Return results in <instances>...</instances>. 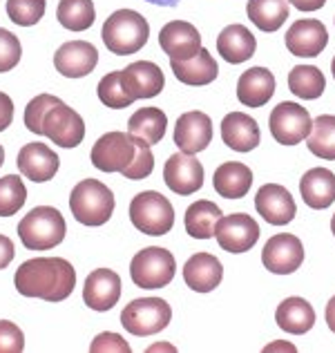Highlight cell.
Instances as JSON below:
<instances>
[{"label": "cell", "mask_w": 335, "mask_h": 353, "mask_svg": "<svg viewBox=\"0 0 335 353\" xmlns=\"http://www.w3.org/2000/svg\"><path fill=\"white\" fill-rule=\"evenodd\" d=\"M25 125L30 132L45 134L52 139L54 145L61 148H77L85 139L83 117L52 94H39L27 103Z\"/></svg>", "instance_id": "1"}, {"label": "cell", "mask_w": 335, "mask_h": 353, "mask_svg": "<svg viewBox=\"0 0 335 353\" xmlns=\"http://www.w3.org/2000/svg\"><path fill=\"white\" fill-rule=\"evenodd\" d=\"M16 291L25 297H39L45 302H63L77 286V271L63 257L27 259L14 275Z\"/></svg>", "instance_id": "2"}, {"label": "cell", "mask_w": 335, "mask_h": 353, "mask_svg": "<svg viewBox=\"0 0 335 353\" xmlns=\"http://www.w3.org/2000/svg\"><path fill=\"white\" fill-rule=\"evenodd\" d=\"M101 39L112 54L130 57L141 50L150 39V25L134 9H119L108 16L103 30H101Z\"/></svg>", "instance_id": "3"}, {"label": "cell", "mask_w": 335, "mask_h": 353, "mask_svg": "<svg viewBox=\"0 0 335 353\" xmlns=\"http://www.w3.org/2000/svg\"><path fill=\"white\" fill-rule=\"evenodd\" d=\"M70 210L83 226H103L114 212V192L103 181H79L70 194Z\"/></svg>", "instance_id": "4"}, {"label": "cell", "mask_w": 335, "mask_h": 353, "mask_svg": "<svg viewBox=\"0 0 335 353\" xmlns=\"http://www.w3.org/2000/svg\"><path fill=\"white\" fill-rule=\"evenodd\" d=\"M65 233V219L52 206H36L18 224V237L27 250H50L61 244Z\"/></svg>", "instance_id": "5"}, {"label": "cell", "mask_w": 335, "mask_h": 353, "mask_svg": "<svg viewBox=\"0 0 335 353\" xmlns=\"http://www.w3.org/2000/svg\"><path fill=\"white\" fill-rule=\"evenodd\" d=\"M130 221L143 235L161 237L174 226V208L168 197L156 190L139 192L130 203Z\"/></svg>", "instance_id": "6"}, {"label": "cell", "mask_w": 335, "mask_h": 353, "mask_svg": "<svg viewBox=\"0 0 335 353\" xmlns=\"http://www.w3.org/2000/svg\"><path fill=\"white\" fill-rule=\"evenodd\" d=\"M176 262L170 250L150 246L143 248L141 253H136L130 262V277L139 289L156 291L163 289L174 280Z\"/></svg>", "instance_id": "7"}, {"label": "cell", "mask_w": 335, "mask_h": 353, "mask_svg": "<svg viewBox=\"0 0 335 353\" xmlns=\"http://www.w3.org/2000/svg\"><path fill=\"white\" fill-rule=\"evenodd\" d=\"M170 320L172 309L161 297H139L121 313V324L132 336H154V333L163 331Z\"/></svg>", "instance_id": "8"}, {"label": "cell", "mask_w": 335, "mask_h": 353, "mask_svg": "<svg viewBox=\"0 0 335 353\" xmlns=\"http://www.w3.org/2000/svg\"><path fill=\"white\" fill-rule=\"evenodd\" d=\"M268 123H271V134L277 143L297 145L309 137L313 119L309 114V110L302 108L300 103L284 101V103H279L271 112Z\"/></svg>", "instance_id": "9"}, {"label": "cell", "mask_w": 335, "mask_h": 353, "mask_svg": "<svg viewBox=\"0 0 335 353\" xmlns=\"http://www.w3.org/2000/svg\"><path fill=\"white\" fill-rule=\"evenodd\" d=\"M136 154L134 137L125 132H108L92 148V163L101 172H123Z\"/></svg>", "instance_id": "10"}, {"label": "cell", "mask_w": 335, "mask_h": 353, "mask_svg": "<svg viewBox=\"0 0 335 353\" xmlns=\"http://www.w3.org/2000/svg\"><path fill=\"white\" fill-rule=\"evenodd\" d=\"M215 237L226 253L239 255L257 244L259 226L253 217L246 215V212H235V215H228V217L221 215L215 224Z\"/></svg>", "instance_id": "11"}, {"label": "cell", "mask_w": 335, "mask_h": 353, "mask_svg": "<svg viewBox=\"0 0 335 353\" xmlns=\"http://www.w3.org/2000/svg\"><path fill=\"white\" fill-rule=\"evenodd\" d=\"M262 262L275 275H291L304 264V246L300 237L279 233L266 241Z\"/></svg>", "instance_id": "12"}, {"label": "cell", "mask_w": 335, "mask_h": 353, "mask_svg": "<svg viewBox=\"0 0 335 353\" xmlns=\"http://www.w3.org/2000/svg\"><path fill=\"white\" fill-rule=\"evenodd\" d=\"M286 50L293 57L300 59H315L324 52L329 45V32L322 21L315 18H304V21H295L284 36Z\"/></svg>", "instance_id": "13"}, {"label": "cell", "mask_w": 335, "mask_h": 353, "mask_svg": "<svg viewBox=\"0 0 335 353\" xmlns=\"http://www.w3.org/2000/svg\"><path fill=\"white\" fill-rule=\"evenodd\" d=\"M163 179L172 192L188 197L203 185V165L192 154L176 152L163 165Z\"/></svg>", "instance_id": "14"}, {"label": "cell", "mask_w": 335, "mask_h": 353, "mask_svg": "<svg viewBox=\"0 0 335 353\" xmlns=\"http://www.w3.org/2000/svg\"><path fill=\"white\" fill-rule=\"evenodd\" d=\"M99 63V52L88 41L63 43L54 54V68L68 79H83L94 72Z\"/></svg>", "instance_id": "15"}, {"label": "cell", "mask_w": 335, "mask_h": 353, "mask_svg": "<svg viewBox=\"0 0 335 353\" xmlns=\"http://www.w3.org/2000/svg\"><path fill=\"white\" fill-rule=\"evenodd\" d=\"M255 208L273 226H286L295 217L297 206L293 194L279 183H266L255 194Z\"/></svg>", "instance_id": "16"}, {"label": "cell", "mask_w": 335, "mask_h": 353, "mask_svg": "<svg viewBox=\"0 0 335 353\" xmlns=\"http://www.w3.org/2000/svg\"><path fill=\"white\" fill-rule=\"evenodd\" d=\"M212 141V121L203 112H185L176 119L174 125V143L185 154H197L206 150Z\"/></svg>", "instance_id": "17"}, {"label": "cell", "mask_w": 335, "mask_h": 353, "mask_svg": "<svg viewBox=\"0 0 335 353\" xmlns=\"http://www.w3.org/2000/svg\"><path fill=\"white\" fill-rule=\"evenodd\" d=\"M121 81L132 101L136 99H152L165 85L163 70L152 61H136L121 70Z\"/></svg>", "instance_id": "18"}, {"label": "cell", "mask_w": 335, "mask_h": 353, "mask_svg": "<svg viewBox=\"0 0 335 353\" xmlns=\"http://www.w3.org/2000/svg\"><path fill=\"white\" fill-rule=\"evenodd\" d=\"M16 165L34 183H45L59 172V154L45 143H27L18 150Z\"/></svg>", "instance_id": "19"}, {"label": "cell", "mask_w": 335, "mask_h": 353, "mask_svg": "<svg viewBox=\"0 0 335 353\" xmlns=\"http://www.w3.org/2000/svg\"><path fill=\"white\" fill-rule=\"evenodd\" d=\"M159 45L170 61H183L201 50V34L197 32V27L185 21H170L161 27Z\"/></svg>", "instance_id": "20"}, {"label": "cell", "mask_w": 335, "mask_h": 353, "mask_svg": "<svg viewBox=\"0 0 335 353\" xmlns=\"http://www.w3.org/2000/svg\"><path fill=\"white\" fill-rule=\"evenodd\" d=\"M121 297V277L110 268L92 271L83 286V302L92 311H110Z\"/></svg>", "instance_id": "21"}, {"label": "cell", "mask_w": 335, "mask_h": 353, "mask_svg": "<svg viewBox=\"0 0 335 353\" xmlns=\"http://www.w3.org/2000/svg\"><path fill=\"white\" fill-rule=\"evenodd\" d=\"M259 125L253 117L244 112H230L221 121V141L226 143L230 150L237 152H250L259 145Z\"/></svg>", "instance_id": "22"}, {"label": "cell", "mask_w": 335, "mask_h": 353, "mask_svg": "<svg viewBox=\"0 0 335 353\" xmlns=\"http://www.w3.org/2000/svg\"><path fill=\"white\" fill-rule=\"evenodd\" d=\"M223 280V266L221 262L210 253H197L192 255L183 266V282L188 289L197 293H210L215 291Z\"/></svg>", "instance_id": "23"}, {"label": "cell", "mask_w": 335, "mask_h": 353, "mask_svg": "<svg viewBox=\"0 0 335 353\" xmlns=\"http://www.w3.org/2000/svg\"><path fill=\"white\" fill-rule=\"evenodd\" d=\"M275 94V77L266 68H250L237 81V99L246 108H262Z\"/></svg>", "instance_id": "24"}, {"label": "cell", "mask_w": 335, "mask_h": 353, "mask_svg": "<svg viewBox=\"0 0 335 353\" xmlns=\"http://www.w3.org/2000/svg\"><path fill=\"white\" fill-rule=\"evenodd\" d=\"M300 192L309 208H329L335 201V174L327 168H311L300 179Z\"/></svg>", "instance_id": "25"}, {"label": "cell", "mask_w": 335, "mask_h": 353, "mask_svg": "<svg viewBox=\"0 0 335 353\" xmlns=\"http://www.w3.org/2000/svg\"><path fill=\"white\" fill-rule=\"evenodd\" d=\"M255 50H257V39L244 25H228L217 36V52L226 63L232 65L244 63L248 59H253Z\"/></svg>", "instance_id": "26"}, {"label": "cell", "mask_w": 335, "mask_h": 353, "mask_svg": "<svg viewBox=\"0 0 335 353\" xmlns=\"http://www.w3.org/2000/svg\"><path fill=\"white\" fill-rule=\"evenodd\" d=\"M212 185L223 199H241L246 197L250 185H253V172L246 163L226 161L212 174Z\"/></svg>", "instance_id": "27"}, {"label": "cell", "mask_w": 335, "mask_h": 353, "mask_svg": "<svg viewBox=\"0 0 335 353\" xmlns=\"http://www.w3.org/2000/svg\"><path fill=\"white\" fill-rule=\"evenodd\" d=\"M170 68L174 72L176 81L185 83V85H208L217 79L219 68L215 59L210 57L208 50H199L194 57L183 59V61H170Z\"/></svg>", "instance_id": "28"}, {"label": "cell", "mask_w": 335, "mask_h": 353, "mask_svg": "<svg viewBox=\"0 0 335 353\" xmlns=\"http://www.w3.org/2000/svg\"><path fill=\"white\" fill-rule=\"evenodd\" d=\"M275 322L279 329L293 336H302V333L311 331L315 324V311L313 306L304 300V297H286V300L277 306Z\"/></svg>", "instance_id": "29"}, {"label": "cell", "mask_w": 335, "mask_h": 353, "mask_svg": "<svg viewBox=\"0 0 335 353\" xmlns=\"http://www.w3.org/2000/svg\"><path fill=\"white\" fill-rule=\"evenodd\" d=\"M165 128H168V117L159 108L136 110L128 121V134L134 139H141L148 145L159 143L165 134Z\"/></svg>", "instance_id": "30"}, {"label": "cell", "mask_w": 335, "mask_h": 353, "mask_svg": "<svg viewBox=\"0 0 335 353\" xmlns=\"http://www.w3.org/2000/svg\"><path fill=\"white\" fill-rule=\"evenodd\" d=\"M221 217V208L215 201L201 199L194 201L192 206L185 210V233L194 239H210L215 237V224Z\"/></svg>", "instance_id": "31"}, {"label": "cell", "mask_w": 335, "mask_h": 353, "mask_svg": "<svg viewBox=\"0 0 335 353\" xmlns=\"http://www.w3.org/2000/svg\"><path fill=\"white\" fill-rule=\"evenodd\" d=\"M246 14L262 32H277L288 21V0H248Z\"/></svg>", "instance_id": "32"}, {"label": "cell", "mask_w": 335, "mask_h": 353, "mask_svg": "<svg viewBox=\"0 0 335 353\" xmlns=\"http://www.w3.org/2000/svg\"><path fill=\"white\" fill-rule=\"evenodd\" d=\"M324 88H327V79H324L322 70L315 68V65H297L288 74V90L304 101L320 99Z\"/></svg>", "instance_id": "33"}, {"label": "cell", "mask_w": 335, "mask_h": 353, "mask_svg": "<svg viewBox=\"0 0 335 353\" xmlns=\"http://www.w3.org/2000/svg\"><path fill=\"white\" fill-rule=\"evenodd\" d=\"M59 23L70 32H85L97 21L94 3L92 0H61L56 9Z\"/></svg>", "instance_id": "34"}, {"label": "cell", "mask_w": 335, "mask_h": 353, "mask_svg": "<svg viewBox=\"0 0 335 353\" xmlns=\"http://www.w3.org/2000/svg\"><path fill=\"white\" fill-rule=\"evenodd\" d=\"M309 150L320 159L335 161V117L320 114L313 121L311 132L306 137Z\"/></svg>", "instance_id": "35"}, {"label": "cell", "mask_w": 335, "mask_h": 353, "mask_svg": "<svg viewBox=\"0 0 335 353\" xmlns=\"http://www.w3.org/2000/svg\"><path fill=\"white\" fill-rule=\"evenodd\" d=\"M27 188L18 174H7L0 179V217H12L25 206Z\"/></svg>", "instance_id": "36"}, {"label": "cell", "mask_w": 335, "mask_h": 353, "mask_svg": "<svg viewBox=\"0 0 335 353\" xmlns=\"http://www.w3.org/2000/svg\"><path fill=\"white\" fill-rule=\"evenodd\" d=\"M97 92H99L101 103L112 108V110H123V108L134 103L132 97H130L125 92V88H123V81H121V70L105 74V77L99 81Z\"/></svg>", "instance_id": "37"}, {"label": "cell", "mask_w": 335, "mask_h": 353, "mask_svg": "<svg viewBox=\"0 0 335 353\" xmlns=\"http://www.w3.org/2000/svg\"><path fill=\"white\" fill-rule=\"evenodd\" d=\"M45 0H7V16L16 25L32 27L45 16Z\"/></svg>", "instance_id": "38"}, {"label": "cell", "mask_w": 335, "mask_h": 353, "mask_svg": "<svg viewBox=\"0 0 335 353\" xmlns=\"http://www.w3.org/2000/svg\"><path fill=\"white\" fill-rule=\"evenodd\" d=\"M136 141V154H134V161L130 163V168H125L123 174L125 179H145V176H150L152 170H154V154L150 150V145L143 143L141 139H134Z\"/></svg>", "instance_id": "39"}, {"label": "cell", "mask_w": 335, "mask_h": 353, "mask_svg": "<svg viewBox=\"0 0 335 353\" xmlns=\"http://www.w3.org/2000/svg\"><path fill=\"white\" fill-rule=\"evenodd\" d=\"M23 57L21 41L16 39L12 32H7L0 27V74L14 70Z\"/></svg>", "instance_id": "40"}, {"label": "cell", "mask_w": 335, "mask_h": 353, "mask_svg": "<svg viewBox=\"0 0 335 353\" xmlns=\"http://www.w3.org/2000/svg\"><path fill=\"white\" fill-rule=\"evenodd\" d=\"M25 349V336L14 322L0 320V353H21Z\"/></svg>", "instance_id": "41"}, {"label": "cell", "mask_w": 335, "mask_h": 353, "mask_svg": "<svg viewBox=\"0 0 335 353\" xmlns=\"http://www.w3.org/2000/svg\"><path fill=\"white\" fill-rule=\"evenodd\" d=\"M92 353H103V351H121V353H128L130 351V345L119 336V333H101V336L94 338L90 347Z\"/></svg>", "instance_id": "42"}, {"label": "cell", "mask_w": 335, "mask_h": 353, "mask_svg": "<svg viewBox=\"0 0 335 353\" xmlns=\"http://www.w3.org/2000/svg\"><path fill=\"white\" fill-rule=\"evenodd\" d=\"M14 121V101L5 92H0V132L7 130Z\"/></svg>", "instance_id": "43"}, {"label": "cell", "mask_w": 335, "mask_h": 353, "mask_svg": "<svg viewBox=\"0 0 335 353\" xmlns=\"http://www.w3.org/2000/svg\"><path fill=\"white\" fill-rule=\"evenodd\" d=\"M14 253H16V250H14V241L9 239V237H5V235H0V271L12 264Z\"/></svg>", "instance_id": "44"}, {"label": "cell", "mask_w": 335, "mask_h": 353, "mask_svg": "<svg viewBox=\"0 0 335 353\" xmlns=\"http://www.w3.org/2000/svg\"><path fill=\"white\" fill-rule=\"evenodd\" d=\"M295 9H300V12H318L324 5H327V0H288Z\"/></svg>", "instance_id": "45"}, {"label": "cell", "mask_w": 335, "mask_h": 353, "mask_svg": "<svg viewBox=\"0 0 335 353\" xmlns=\"http://www.w3.org/2000/svg\"><path fill=\"white\" fill-rule=\"evenodd\" d=\"M327 324H329V329L335 333V295L329 300V304H327Z\"/></svg>", "instance_id": "46"}, {"label": "cell", "mask_w": 335, "mask_h": 353, "mask_svg": "<svg viewBox=\"0 0 335 353\" xmlns=\"http://www.w3.org/2000/svg\"><path fill=\"white\" fill-rule=\"evenodd\" d=\"M145 3H152V5H161V7H174L179 0H145Z\"/></svg>", "instance_id": "47"}, {"label": "cell", "mask_w": 335, "mask_h": 353, "mask_svg": "<svg viewBox=\"0 0 335 353\" xmlns=\"http://www.w3.org/2000/svg\"><path fill=\"white\" fill-rule=\"evenodd\" d=\"M5 163V150H3V145H0V165Z\"/></svg>", "instance_id": "48"}, {"label": "cell", "mask_w": 335, "mask_h": 353, "mask_svg": "<svg viewBox=\"0 0 335 353\" xmlns=\"http://www.w3.org/2000/svg\"><path fill=\"white\" fill-rule=\"evenodd\" d=\"M331 230H333V235H335V215L331 217Z\"/></svg>", "instance_id": "49"}, {"label": "cell", "mask_w": 335, "mask_h": 353, "mask_svg": "<svg viewBox=\"0 0 335 353\" xmlns=\"http://www.w3.org/2000/svg\"><path fill=\"white\" fill-rule=\"evenodd\" d=\"M331 72H333V79H335V57H333V63H331Z\"/></svg>", "instance_id": "50"}]
</instances>
